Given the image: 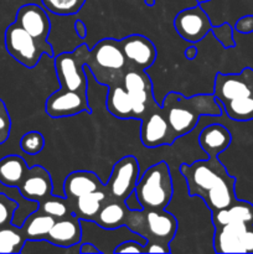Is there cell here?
Returning <instances> with one entry per match:
<instances>
[{
	"label": "cell",
	"instance_id": "36",
	"mask_svg": "<svg viewBox=\"0 0 253 254\" xmlns=\"http://www.w3.org/2000/svg\"><path fill=\"white\" fill-rule=\"evenodd\" d=\"M170 247H165L159 243H146L144 246V253H170Z\"/></svg>",
	"mask_w": 253,
	"mask_h": 254
},
{
	"label": "cell",
	"instance_id": "42",
	"mask_svg": "<svg viewBox=\"0 0 253 254\" xmlns=\"http://www.w3.org/2000/svg\"><path fill=\"white\" fill-rule=\"evenodd\" d=\"M145 2L148 5H150V6H151V5H154V0H145Z\"/></svg>",
	"mask_w": 253,
	"mask_h": 254
},
{
	"label": "cell",
	"instance_id": "13",
	"mask_svg": "<svg viewBox=\"0 0 253 254\" xmlns=\"http://www.w3.org/2000/svg\"><path fill=\"white\" fill-rule=\"evenodd\" d=\"M122 51L130 67L138 69H148L155 62L158 51L153 42L143 35L134 34L119 40Z\"/></svg>",
	"mask_w": 253,
	"mask_h": 254
},
{
	"label": "cell",
	"instance_id": "12",
	"mask_svg": "<svg viewBox=\"0 0 253 254\" xmlns=\"http://www.w3.org/2000/svg\"><path fill=\"white\" fill-rule=\"evenodd\" d=\"M174 27L181 39L189 42L201 41L212 30V24L208 15L201 6L184 9L174 19Z\"/></svg>",
	"mask_w": 253,
	"mask_h": 254
},
{
	"label": "cell",
	"instance_id": "38",
	"mask_svg": "<svg viewBox=\"0 0 253 254\" xmlns=\"http://www.w3.org/2000/svg\"><path fill=\"white\" fill-rule=\"evenodd\" d=\"M79 253L81 254H94L101 253V251L91 242H81L79 243Z\"/></svg>",
	"mask_w": 253,
	"mask_h": 254
},
{
	"label": "cell",
	"instance_id": "18",
	"mask_svg": "<svg viewBox=\"0 0 253 254\" xmlns=\"http://www.w3.org/2000/svg\"><path fill=\"white\" fill-rule=\"evenodd\" d=\"M102 189H104V184L92 171H73L63 181V193L71 201Z\"/></svg>",
	"mask_w": 253,
	"mask_h": 254
},
{
	"label": "cell",
	"instance_id": "8",
	"mask_svg": "<svg viewBox=\"0 0 253 254\" xmlns=\"http://www.w3.org/2000/svg\"><path fill=\"white\" fill-rule=\"evenodd\" d=\"M213 251L216 253L253 254V223L235 222L215 228Z\"/></svg>",
	"mask_w": 253,
	"mask_h": 254
},
{
	"label": "cell",
	"instance_id": "15",
	"mask_svg": "<svg viewBox=\"0 0 253 254\" xmlns=\"http://www.w3.org/2000/svg\"><path fill=\"white\" fill-rule=\"evenodd\" d=\"M15 22L40 41H47L51 30L47 12L37 4H25L16 12Z\"/></svg>",
	"mask_w": 253,
	"mask_h": 254
},
{
	"label": "cell",
	"instance_id": "4",
	"mask_svg": "<svg viewBox=\"0 0 253 254\" xmlns=\"http://www.w3.org/2000/svg\"><path fill=\"white\" fill-rule=\"evenodd\" d=\"M126 226L146 240V243H159L169 247L178 232V220L164 210H129Z\"/></svg>",
	"mask_w": 253,
	"mask_h": 254
},
{
	"label": "cell",
	"instance_id": "23",
	"mask_svg": "<svg viewBox=\"0 0 253 254\" xmlns=\"http://www.w3.org/2000/svg\"><path fill=\"white\" fill-rule=\"evenodd\" d=\"M106 106L109 113L118 119H133V101L123 84L109 87Z\"/></svg>",
	"mask_w": 253,
	"mask_h": 254
},
{
	"label": "cell",
	"instance_id": "11",
	"mask_svg": "<svg viewBox=\"0 0 253 254\" xmlns=\"http://www.w3.org/2000/svg\"><path fill=\"white\" fill-rule=\"evenodd\" d=\"M140 122V140L145 148L173 145L170 128L160 104L156 103Z\"/></svg>",
	"mask_w": 253,
	"mask_h": 254
},
{
	"label": "cell",
	"instance_id": "24",
	"mask_svg": "<svg viewBox=\"0 0 253 254\" xmlns=\"http://www.w3.org/2000/svg\"><path fill=\"white\" fill-rule=\"evenodd\" d=\"M129 212V208L124 203V201L108 200L102 206L101 211L97 215L94 222L101 227L107 230H113V228L126 226V218Z\"/></svg>",
	"mask_w": 253,
	"mask_h": 254
},
{
	"label": "cell",
	"instance_id": "40",
	"mask_svg": "<svg viewBox=\"0 0 253 254\" xmlns=\"http://www.w3.org/2000/svg\"><path fill=\"white\" fill-rule=\"evenodd\" d=\"M197 56V49L195 46H190L185 50V57L188 60H193Z\"/></svg>",
	"mask_w": 253,
	"mask_h": 254
},
{
	"label": "cell",
	"instance_id": "37",
	"mask_svg": "<svg viewBox=\"0 0 253 254\" xmlns=\"http://www.w3.org/2000/svg\"><path fill=\"white\" fill-rule=\"evenodd\" d=\"M124 203L126 205V207L129 208V210L131 211H139V210H143V206H141L140 201L138 200V197H136L135 192H131L130 195L128 196V197L124 200Z\"/></svg>",
	"mask_w": 253,
	"mask_h": 254
},
{
	"label": "cell",
	"instance_id": "17",
	"mask_svg": "<svg viewBox=\"0 0 253 254\" xmlns=\"http://www.w3.org/2000/svg\"><path fill=\"white\" fill-rule=\"evenodd\" d=\"M46 240L54 243L55 246L64 248L79 245L82 241L81 220L74 213L56 220V222L50 230Z\"/></svg>",
	"mask_w": 253,
	"mask_h": 254
},
{
	"label": "cell",
	"instance_id": "9",
	"mask_svg": "<svg viewBox=\"0 0 253 254\" xmlns=\"http://www.w3.org/2000/svg\"><path fill=\"white\" fill-rule=\"evenodd\" d=\"M122 84L133 101V119L141 121L156 104L153 96V84L150 77L144 69L129 66L124 73Z\"/></svg>",
	"mask_w": 253,
	"mask_h": 254
},
{
	"label": "cell",
	"instance_id": "5",
	"mask_svg": "<svg viewBox=\"0 0 253 254\" xmlns=\"http://www.w3.org/2000/svg\"><path fill=\"white\" fill-rule=\"evenodd\" d=\"M134 192L143 208L164 210L168 207L174 195L173 179L168 164L160 161L146 169L139 175Z\"/></svg>",
	"mask_w": 253,
	"mask_h": 254
},
{
	"label": "cell",
	"instance_id": "27",
	"mask_svg": "<svg viewBox=\"0 0 253 254\" xmlns=\"http://www.w3.org/2000/svg\"><path fill=\"white\" fill-rule=\"evenodd\" d=\"M26 236L21 227L15 225L0 228V254L21 253Z\"/></svg>",
	"mask_w": 253,
	"mask_h": 254
},
{
	"label": "cell",
	"instance_id": "14",
	"mask_svg": "<svg viewBox=\"0 0 253 254\" xmlns=\"http://www.w3.org/2000/svg\"><path fill=\"white\" fill-rule=\"evenodd\" d=\"M45 112L51 118H64L77 116L83 112L91 113V108L88 106L87 96L76 92H62L57 89L46 99Z\"/></svg>",
	"mask_w": 253,
	"mask_h": 254
},
{
	"label": "cell",
	"instance_id": "29",
	"mask_svg": "<svg viewBox=\"0 0 253 254\" xmlns=\"http://www.w3.org/2000/svg\"><path fill=\"white\" fill-rule=\"evenodd\" d=\"M49 11L57 15H73L81 10L86 0H41Z\"/></svg>",
	"mask_w": 253,
	"mask_h": 254
},
{
	"label": "cell",
	"instance_id": "31",
	"mask_svg": "<svg viewBox=\"0 0 253 254\" xmlns=\"http://www.w3.org/2000/svg\"><path fill=\"white\" fill-rule=\"evenodd\" d=\"M19 207V203L10 198L5 193L0 192V228L12 225L15 211Z\"/></svg>",
	"mask_w": 253,
	"mask_h": 254
},
{
	"label": "cell",
	"instance_id": "34",
	"mask_svg": "<svg viewBox=\"0 0 253 254\" xmlns=\"http://www.w3.org/2000/svg\"><path fill=\"white\" fill-rule=\"evenodd\" d=\"M114 253H144V245L134 240L124 241L114 250Z\"/></svg>",
	"mask_w": 253,
	"mask_h": 254
},
{
	"label": "cell",
	"instance_id": "7",
	"mask_svg": "<svg viewBox=\"0 0 253 254\" xmlns=\"http://www.w3.org/2000/svg\"><path fill=\"white\" fill-rule=\"evenodd\" d=\"M89 49L86 44L79 45L71 52H63L55 57V69L60 82V91L76 92L87 96L88 79L84 64L88 59Z\"/></svg>",
	"mask_w": 253,
	"mask_h": 254
},
{
	"label": "cell",
	"instance_id": "10",
	"mask_svg": "<svg viewBox=\"0 0 253 254\" xmlns=\"http://www.w3.org/2000/svg\"><path fill=\"white\" fill-rule=\"evenodd\" d=\"M140 170L135 156L126 155L117 161L106 184L107 198L116 201L126 200L135 190Z\"/></svg>",
	"mask_w": 253,
	"mask_h": 254
},
{
	"label": "cell",
	"instance_id": "1",
	"mask_svg": "<svg viewBox=\"0 0 253 254\" xmlns=\"http://www.w3.org/2000/svg\"><path fill=\"white\" fill-rule=\"evenodd\" d=\"M180 173L188 184L189 195L200 197L211 213L227 207L237 200L236 179L228 174L218 156H208L207 160L183 164Z\"/></svg>",
	"mask_w": 253,
	"mask_h": 254
},
{
	"label": "cell",
	"instance_id": "25",
	"mask_svg": "<svg viewBox=\"0 0 253 254\" xmlns=\"http://www.w3.org/2000/svg\"><path fill=\"white\" fill-rule=\"evenodd\" d=\"M55 222H56V218L42 212L40 208H37L25 218L21 228L24 231L25 236H26V240H46L47 235H49L50 230H51Z\"/></svg>",
	"mask_w": 253,
	"mask_h": 254
},
{
	"label": "cell",
	"instance_id": "28",
	"mask_svg": "<svg viewBox=\"0 0 253 254\" xmlns=\"http://www.w3.org/2000/svg\"><path fill=\"white\" fill-rule=\"evenodd\" d=\"M39 208L42 212L52 216L56 220L67 217L69 215H73V203L66 196H49L47 198L39 202Z\"/></svg>",
	"mask_w": 253,
	"mask_h": 254
},
{
	"label": "cell",
	"instance_id": "16",
	"mask_svg": "<svg viewBox=\"0 0 253 254\" xmlns=\"http://www.w3.org/2000/svg\"><path fill=\"white\" fill-rule=\"evenodd\" d=\"M17 190L25 200L41 202L42 200L52 195L54 186H52L51 175L42 166H32L29 169Z\"/></svg>",
	"mask_w": 253,
	"mask_h": 254
},
{
	"label": "cell",
	"instance_id": "30",
	"mask_svg": "<svg viewBox=\"0 0 253 254\" xmlns=\"http://www.w3.org/2000/svg\"><path fill=\"white\" fill-rule=\"evenodd\" d=\"M45 146V138L40 131H29L22 135L20 140V148L27 155H37Z\"/></svg>",
	"mask_w": 253,
	"mask_h": 254
},
{
	"label": "cell",
	"instance_id": "22",
	"mask_svg": "<svg viewBox=\"0 0 253 254\" xmlns=\"http://www.w3.org/2000/svg\"><path fill=\"white\" fill-rule=\"evenodd\" d=\"M106 201L107 191L106 185H104V189H102V190L79 196L78 198L72 201V203H73V213L79 220L94 221L99 211H101L102 206L106 203Z\"/></svg>",
	"mask_w": 253,
	"mask_h": 254
},
{
	"label": "cell",
	"instance_id": "19",
	"mask_svg": "<svg viewBox=\"0 0 253 254\" xmlns=\"http://www.w3.org/2000/svg\"><path fill=\"white\" fill-rule=\"evenodd\" d=\"M232 135L222 124L213 123L205 127L198 135L201 149L207 156H218L231 145Z\"/></svg>",
	"mask_w": 253,
	"mask_h": 254
},
{
	"label": "cell",
	"instance_id": "2",
	"mask_svg": "<svg viewBox=\"0 0 253 254\" xmlns=\"http://www.w3.org/2000/svg\"><path fill=\"white\" fill-rule=\"evenodd\" d=\"M160 106L174 141L193 130L202 117H220L223 113L222 106L213 94L185 97L170 92Z\"/></svg>",
	"mask_w": 253,
	"mask_h": 254
},
{
	"label": "cell",
	"instance_id": "39",
	"mask_svg": "<svg viewBox=\"0 0 253 254\" xmlns=\"http://www.w3.org/2000/svg\"><path fill=\"white\" fill-rule=\"evenodd\" d=\"M74 30H76L77 35H78L79 37H82V39L87 35L86 25H84V22L82 21V20H77V21L74 22Z\"/></svg>",
	"mask_w": 253,
	"mask_h": 254
},
{
	"label": "cell",
	"instance_id": "41",
	"mask_svg": "<svg viewBox=\"0 0 253 254\" xmlns=\"http://www.w3.org/2000/svg\"><path fill=\"white\" fill-rule=\"evenodd\" d=\"M196 1H197L198 4H203V2H208L211 1V0H196Z\"/></svg>",
	"mask_w": 253,
	"mask_h": 254
},
{
	"label": "cell",
	"instance_id": "21",
	"mask_svg": "<svg viewBox=\"0 0 253 254\" xmlns=\"http://www.w3.org/2000/svg\"><path fill=\"white\" fill-rule=\"evenodd\" d=\"M25 159L19 155H7L0 159V184L6 188L17 189L29 171Z\"/></svg>",
	"mask_w": 253,
	"mask_h": 254
},
{
	"label": "cell",
	"instance_id": "6",
	"mask_svg": "<svg viewBox=\"0 0 253 254\" xmlns=\"http://www.w3.org/2000/svg\"><path fill=\"white\" fill-rule=\"evenodd\" d=\"M4 41L10 56L26 68H34L44 54L54 57V50L49 42L32 37L15 21L5 30Z\"/></svg>",
	"mask_w": 253,
	"mask_h": 254
},
{
	"label": "cell",
	"instance_id": "35",
	"mask_svg": "<svg viewBox=\"0 0 253 254\" xmlns=\"http://www.w3.org/2000/svg\"><path fill=\"white\" fill-rule=\"evenodd\" d=\"M235 30L240 34H250L253 31V16L248 15V16H243L236 22Z\"/></svg>",
	"mask_w": 253,
	"mask_h": 254
},
{
	"label": "cell",
	"instance_id": "33",
	"mask_svg": "<svg viewBox=\"0 0 253 254\" xmlns=\"http://www.w3.org/2000/svg\"><path fill=\"white\" fill-rule=\"evenodd\" d=\"M11 130V119L4 102L0 99V145L7 140Z\"/></svg>",
	"mask_w": 253,
	"mask_h": 254
},
{
	"label": "cell",
	"instance_id": "32",
	"mask_svg": "<svg viewBox=\"0 0 253 254\" xmlns=\"http://www.w3.org/2000/svg\"><path fill=\"white\" fill-rule=\"evenodd\" d=\"M211 31L213 32L216 39L221 42L223 49H230V47L235 46V40H233V29L230 24L225 22V24L220 25V26H213Z\"/></svg>",
	"mask_w": 253,
	"mask_h": 254
},
{
	"label": "cell",
	"instance_id": "3",
	"mask_svg": "<svg viewBox=\"0 0 253 254\" xmlns=\"http://www.w3.org/2000/svg\"><path fill=\"white\" fill-rule=\"evenodd\" d=\"M84 66L99 84L109 88L122 84L129 64L122 51L119 40L108 37L97 42L93 49H89Z\"/></svg>",
	"mask_w": 253,
	"mask_h": 254
},
{
	"label": "cell",
	"instance_id": "20",
	"mask_svg": "<svg viewBox=\"0 0 253 254\" xmlns=\"http://www.w3.org/2000/svg\"><path fill=\"white\" fill-rule=\"evenodd\" d=\"M235 222L253 223L252 203L237 198L227 207L212 212V225L215 228Z\"/></svg>",
	"mask_w": 253,
	"mask_h": 254
},
{
	"label": "cell",
	"instance_id": "26",
	"mask_svg": "<svg viewBox=\"0 0 253 254\" xmlns=\"http://www.w3.org/2000/svg\"><path fill=\"white\" fill-rule=\"evenodd\" d=\"M223 113L236 122H247L253 119V87L238 98L221 104Z\"/></svg>",
	"mask_w": 253,
	"mask_h": 254
}]
</instances>
